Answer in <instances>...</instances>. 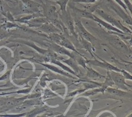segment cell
I'll return each mask as SVG.
<instances>
[{"label": "cell", "mask_w": 132, "mask_h": 117, "mask_svg": "<svg viewBox=\"0 0 132 117\" xmlns=\"http://www.w3.org/2000/svg\"><path fill=\"white\" fill-rule=\"evenodd\" d=\"M73 11L75 12L76 15L79 16L81 18H85V19H91L92 20L93 18V14L90 13V12H87L86 10H82V9H80L76 8V7H73Z\"/></svg>", "instance_id": "cell-20"}, {"label": "cell", "mask_w": 132, "mask_h": 117, "mask_svg": "<svg viewBox=\"0 0 132 117\" xmlns=\"http://www.w3.org/2000/svg\"><path fill=\"white\" fill-rule=\"evenodd\" d=\"M126 117H132V113H131V114H129V116H126Z\"/></svg>", "instance_id": "cell-44"}, {"label": "cell", "mask_w": 132, "mask_h": 117, "mask_svg": "<svg viewBox=\"0 0 132 117\" xmlns=\"http://www.w3.org/2000/svg\"><path fill=\"white\" fill-rule=\"evenodd\" d=\"M68 2H69V0H58L56 2V4L60 6V9L62 13H65L67 11L66 6H67V4Z\"/></svg>", "instance_id": "cell-27"}, {"label": "cell", "mask_w": 132, "mask_h": 117, "mask_svg": "<svg viewBox=\"0 0 132 117\" xmlns=\"http://www.w3.org/2000/svg\"><path fill=\"white\" fill-rule=\"evenodd\" d=\"M11 72L12 70H7L5 74H4L2 76L0 77V81H4V80H8L10 77V74H11Z\"/></svg>", "instance_id": "cell-37"}, {"label": "cell", "mask_w": 132, "mask_h": 117, "mask_svg": "<svg viewBox=\"0 0 132 117\" xmlns=\"http://www.w3.org/2000/svg\"><path fill=\"white\" fill-rule=\"evenodd\" d=\"M49 46H50V48L53 51L55 52L58 54L65 55L68 56L70 58H73V59H75L76 55L79 54V53H71L69 51H68L67 48L58 45L57 43H51L49 44Z\"/></svg>", "instance_id": "cell-8"}, {"label": "cell", "mask_w": 132, "mask_h": 117, "mask_svg": "<svg viewBox=\"0 0 132 117\" xmlns=\"http://www.w3.org/2000/svg\"><path fill=\"white\" fill-rule=\"evenodd\" d=\"M57 60H60L62 63H65V64L68 65H69L70 68H72V70L75 72V73H77L78 74H79V73L80 72V70L79 67H78V63L76 62V60H75V59L69 57V59L64 60L63 58H61V59H60V58H59V57H57Z\"/></svg>", "instance_id": "cell-16"}, {"label": "cell", "mask_w": 132, "mask_h": 117, "mask_svg": "<svg viewBox=\"0 0 132 117\" xmlns=\"http://www.w3.org/2000/svg\"><path fill=\"white\" fill-rule=\"evenodd\" d=\"M6 43H7L6 41H3V40H0V47H1V46H4V45H5V44H6Z\"/></svg>", "instance_id": "cell-42"}, {"label": "cell", "mask_w": 132, "mask_h": 117, "mask_svg": "<svg viewBox=\"0 0 132 117\" xmlns=\"http://www.w3.org/2000/svg\"><path fill=\"white\" fill-rule=\"evenodd\" d=\"M5 68V66H4V64L3 63V62L2 60H0V72L4 71V70Z\"/></svg>", "instance_id": "cell-40"}, {"label": "cell", "mask_w": 132, "mask_h": 117, "mask_svg": "<svg viewBox=\"0 0 132 117\" xmlns=\"http://www.w3.org/2000/svg\"><path fill=\"white\" fill-rule=\"evenodd\" d=\"M21 1L29 12L33 13H38L39 12V7L41 6L40 4L35 2L33 0H21Z\"/></svg>", "instance_id": "cell-13"}, {"label": "cell", "mask_w": 132, "mask_h": 117, "mask_svg": "<svg viewBox=\"0 0 132 117\" xmlns=\"http://www.w3.org/2000/svg\"><path fill=\"white\" fill-rule=\"evenodd\" d=\"M53 1H55V2H57V1H58V0H53Z\"/></svg>", "instance_id": "cell-45"}, {"label": "cell", "mask_w": 132, "mask_h": 117, "mask_svg": "<svg viewBox=\"0 0 132 117\" xmlns=\"http://www.w3.org/2000/svg\"><path fill=\"white\" fill-rule=\"evenodd\" d=\"M105 91H106L109 94H112V95L117 96V97H125L128 94L127 92L123 91V90H121V89L117 88H113V87H108Z\"/></svg>", "instance_id": "cell-23"}, {"label": "cell", "mask_w": 132, "mask_h": 117, "mask_svg": "<svg viewBox=\"0 0 132 117\" xmlns=\"http://www.w3.org/2000/svg\"><path fill=\"white\" fill-rule=\"evenodd\" d=\"M121 73L123 74V76L125 78V80L132 81V74L131 73H129V72H127L125 70H121Z\"/></svg>", "instance_id": "cell-33"}, {"label": "cell", "mask_w": 132, "mask_h": 117, "mask_svg": "<svg viewBox=\"0 0 132 117\" xmlns=\"http://www.w3.org/2000/svg\"><path fill=\"white\" fill-rule=\"evenodd\" d=\"M48 38L55 43H57L65 48L71 50L74 53H80L76 50L75 46H73V44L63 35L60 34H48Z\"/></svg>", "instance_id": "cell-2"}, {"label": "cell", "mask_w": 132, "mask_h": 117, "mask_svg": "<svg viewBox=\"0 0 132 117\" xmlns=\"http://www.w3.org/2000/svg\"><path fill=\"white\" fill-rule=\"evenodd\" d=\"M47 22H50V21H48V20L46 17L40 16V17H36L33 19H31L26 23V24L29 25V26H30V27L39 28L42 24L47 23Z\"/></svg>", "instance_id": "cell-14"}, {"label": "cell", "mask_w": 132, "mask_h": 117, "mask_svg": "<svg viewBox=\"0 0 132 117\" xmlns=\"http://www.w3.org/2000/svg\"><path fill=\"white\" fill-rule=\"evenodd\" d=\"M32 90V87L31 86H29L27 87L26 88L22 89H20V90H18V91H15V93L16 94H29L31 93V91Z\"/></svg>", "instance_id": "cell-31"}, {"label": "cell", "mask_w": 132, "mask_h": 117, "mask_svg": "<svg viewBox=\"0 0 132 117\" xmlns=\"http://www.w3.org/2000/svg\"><path fill=\"white\" fill-rule=\"evenodd\" d=\"M102 86H103L104 88L107 89L108 87H112L113 86H114V83L112 80V77L110 76V73L109 71L107 70L106 72V76L105 77V81L102 83Z\"/></svg>", "instance_id": "cell-24"}, {"label": "cell", "mask_w": 132, "mask_h": 117, "mask_svg": "<svg viewBox=\"0 0 132 117\" xmlns=\"http://www.w3.org/2000/svg\"><path fill=\"white\" fill-rule=\"evenodd\" d=\"M50 63H52V64H54V65H57L59 67H60L62 70H63L64 71L67 72H68L70 74H72L73 76H75V77H78V74L77 73H75V72L72 70V69L69 68V67H68V66H66V65H65L64 63H62L61 61L60 60H57V59H51L50 60Z\"/></svg>", "instance_id": "cell-17"}, {"label": "cell", "mask_w": 132, "mask_h": 117, "mask_svg": "<svg viewBox=\"0 0 132 117\" xmlns=\"http://www.w3.org/2000/svg\"><path fill=\"white\" fill-rule=\"evenodd\" d=\"M78 40L80 41V44L82 46L83 48L85 49L87 52H89L92 57H95V55H94V54H93L94 49H93V47H92V43H90V42H89L88 40L84 39L83 38H82V37L78 38Z\"/></svg>", "instance_id": "cell-19"}, {"label": "cell", "mask_w": 132, "mask_h": 117, "mask_svg": "<svg viewBox=\"0 0 132 117\" xmlns=\"http://www.w3.org/2000/svg\"><path fill=\"white\" fill-rule=\"evenodd\" d=\"M85 70H86L87 72V77L91 80H92V81H99V80H102V79H105L106 76H104L103 74L99 73L98 72L92 68L87 67V68Z\"/></svg>", "instance_id": "cell-12"}, {"label": "cell", "mask_w": 132, "mask_h": 117, "mask_svg": "<svg viewBox=\"0 0 132 117\" xmlns=\"http://www.w3.org/2000/svg\"><path fill=\"white\" fill-rule=\"evenodd\" d=\"M123 3L125 4V5H126V8L128 9V11L129 12L131 13V14L132 16V3L130 1V0H123Z\"/></svg>", "instance_id": "cell-35"}, {"label": "cell", "mask_w": 132, "mask_h": 117, "mask_svg": "<svg viewBox=\"0 0 132 117\" xmlns=\"http://www.w3.org/2000/svg\"><path fill=\"white\" fill-rule=\"evenodd\" d=\"M13 93H14V92H3V93H0V97H1V96H4V95H7V94H13Z\"/></svg>", "instance_id": "cell-41"}, {"label": "cell", "mask_w": 132, "mask_h": 117, "mask_svg": "<svg viewBox=\"0 0 132 117\" xmlns=\"http://www.w3.org/2000/svg\"><path fill=\"white\" fill-rule=\"evenodd\" d=\"M82 85L84 86V89H85V90L87 91L89 89L100 87L102 85V83L99 82H97V81H92V80H90V81L83 80L82 81Z\"/></svg>", "instance_id": "cell-18"}, {"label": "cell", "mask_w": 132, "mask_h": 117, "mask_svg": "<svg viewBox=\"0 0 132 117\" xmlns=\"http://www.w3.org/2000/svg\"><path fill=\"white\" fill-rule=\"evenodd\" d=\"M95 12L96 14H97L100 16L102 19H104V21H105L106 22L109 23V24H111L112 26H114L116 28H117L118 29L121 30V31L123 32L124 34H131L132 33V31L126 26H124L121 23L120 21L119 20H117V19H115L114 16H112L111 15H109V14H107L106 12L102 10V9H97L95 10Z\"/></svg>", "instance_id": "cell-1"}, {"label": "cell", "mask_w": 132, "mask_h": 117, "mask_svg": "<svg viewBox=\"0 0 132 117\" xmlns=\"http://www.w3.org/2000/svg\"><path fill=\"white\" fill-rule=\"evenodd\" d=\"M18 87H9V88L6 89H0V91H10L12 89H16Z\"/></svg>", "instance_id": "cell-39"}, {"label": "cell", "mask_w": 132, "mask_h": 117, "mask_svg": "<svg viewBox=\"0 0 132 117\" xmlns=\"http://www.w3.org/2000/svg\"><path fill=\"white\" fill-rule=\"evenodd\" d=\"M75 31L77 32L79 37L83 38L84 39L88 40L90 43L92 42V40H96V38H95V36H93L92 34H90V33H89L85 29V28L82 25V23H81L80 21H75Z\"/></svg>", "instance_id": "cell-6"}, {"label": "cell", "mask_w": 132, "mask_h": 117, "mask_svg": "<svg viewBox=\"0 0 132 117\" xmlns=\"http://www.w3.org/2000/svg\"><path fill=\"white\" fill-rule=\"evenodd\" d=\"M131 3H132V0H131Z\"/></svg>", "instance_id": "cell-46"}, {"label": "cell", "mask_w": 132, "mask_h": 117, "mask_svg": "<svg viewBox=\"0 0 132 117\" xmlns=\"http://www.w3.org/2000/svg\"><path fill=\"white\" fill-rule=\"evenodd\" d=\"M48 108H47L46 106H37L36 108H34L31 111L27 112L26 116L25 117H35L38 114L43 113L44 111H47Z\"/></svg>", "instance_id": "cell-21"}, {"label": "cell", "mask_w": 132, "mask_h": 117, "mask_svg": "<svg viewBox=\"0 0 132 117\" xmlns=\"http://www.w3.org/2000/svg\"><path fill=\"white\" fill-rule=\"evenodd\" d=\"M123 62L126 64H129V65H132V62H129V61H123Z\"/></svg>", "instance_id": "cell-43"}, {"label": "cell", "mask_w": 132, "mask_h": 117, "mask_svg": "<svg viewBox=\"0 0 132 117\" xmlns=\"http://www.w3.org/2000/svg\"><path fill=\"white\" fill-rule=\"evenodd\" d=\"M85 91H86V90H85V89H77V90H75V91H72V92H70V93H69L68 94H67L65 96V97H67V98H71V97H74L75 96H76V95H79V94H82V93H84Z\"/></svg>", "instance_id": "cell-28"}, {"label": "cell", "mask_w": 132, "mask_h": 117, "mask_svg": "<svg viewBox=\"0 0 132 117\" xmlns=\"http://www.w3.org/2000/svg\"><path fill=\"white\" fill-rule=\"evenodd\" d=\"M40 65H42L43 66H44L45 68H46L47 69H48L49 70H51L52 72H56L57 74H60L61 75H63L66 77H68V78H71V79H75L76 80V77H74L72 74H70L67 72L64 71L63 70H61V69L58 68L56 66L53 65H51V64H48L47 63H40Z\"/></svg>", "instance_id": "cell-10"}, {"label": "cell", "mask_w": 132, "mask_h": 117, "mask_svg": "<svg viewBox=\"0 0 132 117\" xmlns=\"http://www.w3.org/2000/svg\"><path fill=\"white\" fill-rule=\"evenodd\" d=\"M101 110L102 109H100V110H97V111L96 110H92V111L89 112V114L87 115V117H97L98 114L101 112Z\"/></svg>", "instance_id": "cell-38"}, {"label": "cell", "mask_w": 132, "mask_h": 117, "mask_svg": "<svg viewBox=\"0 0 132 117\" xmlns=\"http://www.w3.org/2000/svg\"><path fill=\"white\" fill-rule=\"evenodd\" d=\"M27 112L25 113H21V114H2L0 115L1 117H23L26 116Z\"/></svg>", "instance_id": "cell-32"}, {"label": "cell", "mask_w": 132, "mask_h": 117, "mask_svg": "<svg viewBox=\"0 0 132 117\" xmlns=\"http://www.w3.org/2000/svg\"><path fill=\"white\" fill-rule=\"evenodd\" d=\"M99 0H74L73 2L76 3H82V4H93L95 3Z\"/></svg>", "instance_id": "cell-36"}, {"label": "cell", "mask_w": 132, "mask_h": 117, "mask_svg": "<svg viewBox=\"0 0 132 117\" xmlns=\"http://www.w3.org/2000/svg\"><path fill=\"white\" fill-rule=\"evenodd\" d=\"M87 64H89L91 65L97 66L99 68H102L105 69L108 71H115L121 72V69H119L117 67L113 65L112 64H110L108 62H106L105 60H102V61L95 59V60H86Z\"/></svg>", "instance_id": "cell-7"}, {"label": "cell", "mask_w": 132, "mask_h": 117, "mask_svg": "<svg viewBox=\"0 0 132 117\" xmlns=\"http://www.w3.org/2000/svg\"><path fill=\"white\" fill-rule=\"evenodd\" d=\"M114 1H115V2L118 5H119V6H120L121 7V8H122V9H123V10H124V11H125V12H126V13L128 14H129V11H128L127 8H126L125 4L123 3V0H114Z\"/></svg>", "instance_id": "cell-34"}, {"label": "cell", "mask_w": 132, "mask_h": 117, "mask_svg": "<svg viewBox=\"0 0 132 117\" xmlns=\"http://www.w3.org/2000/svg\"><path fill=\"white\" fill-rule=\"evenodd\" d=\"M19 43H21L24 44V45H26L27 46H29L32 48L35 49L36 51H38V53H40V55H43L44 56H48L49 53V50H46V49H43L40 48L39 47H38L36 45H35L34 42H31V41H28V40H19Z\"/></svg>", "instance_id": "cell-15"}, {"label": "cell", "mask_w": 132, "mask_h": 117, "mask_svg": "<svg viewBox=\"0 0 132 117\" xmlns=\"http://www.w3.org/2000/svg\"><path fill=\"white\" fill-rule=\"evenodd\" d=\"M60 18L63 19V22H64L63 24H65L67 27H68V29L69 31L70 34L72 36H73L77 40H78L79 36H78L76 31H75V22L72 20V18L71 17L69 12L66 11L65 13H62V15L60 16Z\"/></svg>", "instance_id": "cell-5"}, {"label": "cell", "mask_w": 132, "mask_h": 117, "mask_svg": "<svg viewBox=\"0 0 132 117\" xmlns=\"http://www.w3.org/2000/svg\"><path fill=\"white\" fill-rule=\"evenodd\" d=\"M109 4L108 5L122 20L127 23L129 26H132V17H131L124 10H123L119 5H118L115 2H113L111 0H108Z\"/></svg>", "instance_id": "cell-4"}, {"label": "cell", "mask_w": 132, "mask_h": 117, "mask_svg": "<svg viewBox=\"0 0 132 117\" xmlns=\"http://www.w3.org/2000/svg\"><path fill=\"white\" fill-rule=\"evenodd\" d=\"M105 91H106V89L102 85V87H100L92 89H89L88 91H85L81 95L82 96H85V97H89V96H92V95H95V94H98V93L104 94L105 92Z\"/></svg>", "instance_id": "cell-22"}, {"label": "cell", "mask_w": 132, "mask_h": 117, "mask_svg": "<svg viewBox=\"0 0 132 117\" xmlns=\"http://www.w3.org/2000/svg\"><path fill=\"white\" fill-rule=\"evenodd\" d=\"M57 94L53 93V91H51L48 89H45L42 92V99H49V98L57 97Z\"/></svg>", "instance_id": "cell-25"}, {"label": "cell", "mask_w": 132, "mask_h": 117, "mask_svg": "<svg viewBox=\"0 0 132 117\" xmlns=\"http://www.w3.org/2000/svg\"><path fill=\"white\" fill-rule=\"evenodd\" d=\"M110 76L112 77L113 82L114 83V85L117 87V89L128 91L129 87H132V85H130L126 82V80L123 77V74L121 72L115 71H109Z\"/></svg>", "instance_id": "cell-3"}, {"label": "cell", "mask_w": 132, "mask_h": 117, "mask_svg": "<svg viewBox=\"0 0 132 117\" xmlns=\"http://www.w3.org/2000/svg\"><path fill=\"white\" fill-rule=\"evenodd\" d=\"M48 87L51 89L53 91H57V89H64V86L61 84L60 82H58L57 81H53L51 82L48 85Z\"/></svg>", "instance_id": "cell-26"}, {"label": "cell", "mask_w": 132, "mask_h": 117, "mask_svg": "<svg viewBox=\"0 0 132 117\" xmlns=\"http://www.w3.org/2000/svg\"><path fill=\"white\" fill-rule=\"evenodd\" d=\"M92 20L95 21L96 22H97L99 24H100L101 26H102L104 28H105L106 29H107L109 31H113L115 32V33H118V34H124L123 32H122L121 30L118 29L117 28H116L114 26H112L111 24H109V23L106 22L105 21H104L103 19H101L100 18L97 17L96 15L93 14V18H92Z\"/></svg>", "instance_id": "cell-9"}, {"label": "cell", "mask_w": 132, "mask_h": 117, "mask_svg": "<svg viewBox=\"0 0 132 117\" xmlns=\"http://www.w3.org/2000/svg\"><path fill=\"white\" fill-rule=\"evenodd\" d=\"M38 29L40 30L41 31L44 32L46 34H60V32H61V30L57 28L51 22H47V23H43L38 28Z\"/></svg>", "instance_id": "cell-11"}, {"label": "cell", "mask_w": 132, "mask_h": 117, "mask_svg": "<svg viewBox=\"0 0 132 117\" xmlns=\"http://www.w3.org/2000/svg\"><path fill=\"white\" fill-rule=\"evenodd\" d=\"M1 27H2L3 29H6V30H9V29H13V28H18L19 26L13 22H6V23H4L3 25H2Z\"/></svg>", "instance_id": "cell-29"}, {"label": "cell", "mask_w": 132, "mask_h": 117, "mask_svg": "<svg viewBox=\"0 0 132 117\" xmlns=\"http://www.w3.org/2000/svg\"><path fill=\"white\" fill-rule=\"evenodd\" d=\"M10 35L11 34L7 31V30L3 29L2 27L0 26V40H2L5 38L9 37Z\"/></svg>", "instance_id": "cell-30"}]
</instances>
